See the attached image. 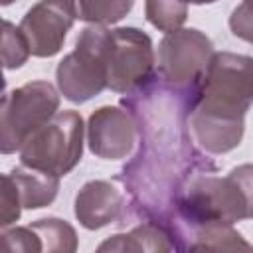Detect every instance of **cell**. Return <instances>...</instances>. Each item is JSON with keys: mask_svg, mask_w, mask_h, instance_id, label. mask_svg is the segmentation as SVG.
I'll return each instance as SVG.
<instances>
[{"mask_svg": "<svg viewBox=\"0 0 253 253\" xmlns=\"http://www.w3.org/2000/svg\"><path fill=\"white\" fill-rule=\"evenodd\" d=\"M251 103L253 57L215 51L186 111L190 136L210 154H225L237 148Z\"/></svg>", "mask_w": 253, "mask_h": 253, "instance_id": "obj_1", "label": "cell"}, {"mask_svg": "<svg viewBox=\"0 0 253 253\" xmlns=\"http://www.w3.org/2000/svg\"><path fill=\"white\" fill-rule=\"evenodd\" d=\"M109 36L111 30L99 24L81 30L75 49L67 53L55 69L57 89L63 99L81 105L107 89Z\"/></svg>", "mask_w": 253, "mask_h": 253, "instance_id": "obj_2", "label": "cell"}, {"mask_svg": "<svg viewBox=\"0 0 253 253\" xmlns=\"http://www.w3.org/2000/svg\"><path fill=\"white\" fill-rule=\"evenodd\" d=\"M85 125L77 111H59L20 146V162L55 176L69 174L83 156Z\"/></svg>", "mask_w": 253, "mask_h": 253, "instance_id": "obj_3", "label": "cell"}, {"mask_svg": "<svg viewBox=\"0 0 253 253\" xmlns=\"http://www.w3.org/2000/svg\"><path fill=\"white\" fill-rule=\"evenodd\" d=\"M213 53L211 40L198 28H180L170 32L158 45L156 77L168 91L190 105V99L196 93Z\"/></svg>", "mask_w": 253, "mask_h": 253, "instance_id": "obj_4", "label": "cell"}, {"mask_svg": "<svg viewBox=\"0 0 253 253\" xmlns=\"http://www.w3.org/2000/svg\"><path fill=\"white\" fill-rule=\"evenodd\" d=\"M59 95L47 81H30L2 97L0 109V150H20L30 134L53 119L59 111Z\"/></svg>", "mask_w": 253, "mask_h": 253, "instance_id": "obj_5", "label": "cell"}, {"mask_svg": "<svg viewBox=\"0 0 253 253\" xmlns=\"http://www.w3.org/2000/svg\"><path fill=\"white\" fill-rule=\"evenodd\" d=\"M154 47L148 34L138 28H115L109 36L107 89L136 93L154 77Z\"/></svg>", "mask_w": 253, "mask_h": 253, "instance_id": "obj_6", "label": "cell"}, {"mask_svg": "<svg viewBox=\"0 0 253 253\" xmlns=\"http://www.w3.org/2000/svg\"><path fill=\"white\" fill-rule=\"evenodd\" d=\"M75 20L71 0H40L24 14L20 30L30 43L32 55L53 57L61 51Z\"/></svg>", "mask_w": 253, "mask_h": 253, "instance_id": "obj_7", "label": "cell"}, {"mask_svg": "<svg viewBox=\"0 0 253 253\" xmlns=\"http://www.w3.org/2000/svg\"><path fill=\"white\" fill-rule=\"evenodd\" d=\"M136 132L134 115L115 105L99 107L87 121L89 150L103 160L126 158L134 148Z\"/></svg>", "mask_w": 253, "mask_h": 253, "instance_id": "obj_8", "label": "cell"}, {"mask_svg": "<svg viewBox=\"0 0 253 253\" xmlns=\"http://www.w3.org/2000/svg\"><path fill=\"white\" fill-rule=\"evenodd\" d=\"M125 211L123 192L107 180H91L75 196V217L85 229H101Z\"/></svg>", "mask_w": 253, "mask_h": 253, "instance_id": "obj_9", "label": "cell"}, {"mask_svg": "<svg viewBox=\"0 0 253 253\" xmlns=\"http://www.w3.org/2000/svg\"><path fill=\"white\" fill-rule=\"evenodd\" d=\"M8 174L18 190L22 208H26V210L45 208L57 196L59 176H55V174H49V172H43V170L26 166V164L16 166Z\"/></svg>", "mask_w": 253, "mask_h": 253, "instance_id": "obj_10", "label": "cell"}, {"mask_svg": "<svg viewBox=\"0 0 253 253\" xmlns=\"http://www.w3.org/2000/svg\"><path fill=\"white\" fill-rule=\"evenodd\" d=\"M99 251H172L176 243L172 233L156 221H144L128 233H117L103 241Z\"/></svg>", "mask_w": 253, "mask_h": 253, "instance_id": "obj_11", "label": "cell"}, {"mask_svg": "<svg viewBox=\"0 0 253 253\" xmlns=\"http://www.w3.org/2000/svg\"><path fill=\"white\" fill-rule=\"evenodd\" d=\"M75 18L87 24L109 26L121 22L134 6V0H71Z\"/></svg>", "mask_w": 253, "mask_h": 253, "instance_id": "obj_12", "label": "cell"}, {"mask_svg": "<svg viewBox=\"0 0 253 253\" xmlns=\"http://www.w3.org/2000/svg\"><path fill=\"white\" fill-rule=\"evenodd\" d=\"M30 227L38 235L42 251L73 253L77 249V233L65 219L43 217V219H38V221L30 223Z\"/></svg>", "mask_w": 253, "mask_h": 253, "instance_id": "obj_13", "label": "cell"}, {"mask_svg": "<svg viewBox=\"0 0 253 253\" xmlns=\"http://www.w3.org/2000/svg\"><path fill=\"white\" fill-rule=\"evenodd\" d=\"M144 16L156 30L170 34L186 22L188 4L184 0H144Z\"/></svg>", "mask_w": 253, "mask_h": 253, "instance_id": "obj_14", "label": "cell"}, {"mask_svg": "<svg viewBox=\"0 0 253 253\" xmlns=\"http://www.w3.org/2000/svg\"><path fill=\"white\" fill-rule=\"evenodd\" d=\"M32 55L30 51V43L24 36V32L20 30V26L16 28L12 22L4 20V32H2V63L4 69H18L22 67L28 57Z\"/></svg>", "mask_w": 253, "mask_h": 253, "instance_id": "obj_15", "label": "cell"}, {"mask_svg": "<svg viewBox=\"0 0 253 253\" xmlns=\"http://www.w3.org/2000/svg\"><path fill=\"white\" fill-rule=\"evenodd\" d=\"M0 227L6 229L10 223L20 219L22 213V202L18 196V190L10 178V174L2 176V190H0Z\"/></svg>", "mask_w": 253, "mask_h": 253, "instance_id": "obj_16", "label": "cell"}, {"mask_svg": "<svg viewBox=\"0 0 253 253\" xmlns=\"http://www.w3.org/2000/svg\"><path fill=\"white\" fill-rule=\"evenodd\" d=\"M229 30L235 38L253 43V0H243L229 16Z\"/></svg>", "mask_w": 253, "mask_h": 253, "instance_id": "obj_17", "label": "cell"}, {"mask_svg": "<svg viewBox=\"0 0 253 253\" xmlns=\"http://www.w3.org/2000/svg\"><path fill=\"white\" fill-rule=\"evenodd\" d=\"M0 237H2V245L10 251H42L38 235L30 225L4 229Z\"/></svg>", "mask_w": 253, "mask_h": 253, "instance_id": "obj_18", "label": "cell"}, {"mask_svg": "<svg viewBox=\"0 0 253 253\" xmlns=\"http://www.w3.org/2000/svg\"><path fill=\"white\" fill-rule=\"evenodd\" d=\"M229 176L237 182L245 204H247V217L253 219V164H239L229 170Z\"/></svg>", "mask_w": 253, "mask_h": 253, "instance_id": "obj_19", "label": "cell"}, {"mask_svg": "<svg viewBox=\"0 0 253 253\" xmlns=\"http://www.w3.org/2000/svg\"><path fill=\"white\" fill-rule=\"evenodd\" d=\"M186 4H198V6H202V4H213V2H217V0H184Z\"/></svg>", "mask_w": 253, "mask_h": 253, "instance_id": "obj_20", "label": "cell"}, {"mask_svg": "<svg viewBox=\"0 0 253 253\" xmlns=\"http://www.w3.org/2000/svg\"><path fill=\"white\" fill-rule=\"evenodd\" d=\"M0 2H2V6H8V4H12L14 0H0Z\"/></svg>", "mask_w": 253, "mask_h": 253, "instance_id": "obj_21", "label": "cell"}]
</instances>
